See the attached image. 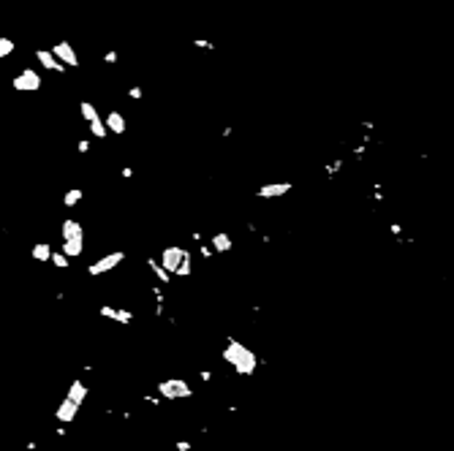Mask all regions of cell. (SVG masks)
<instances>
[{
  "label": "cell",
  "instance_id": "1",
  "mask_svg": "<svg viewBox=\"0 0 454 451\" xmlns=\"http://www.w3.org/2000/svg\"><path fill=\"white\" fill-rule=\"evenodd\" d=\"M220 359H223L226 364H231V370H234L240 378H253L256 370H259V354L256 351H250L242 340L237 337H229V343L223 345V351H220Z\"/></svg>",
  "mask_w": 454,
  "mask_h": 451
},
{
  "label": "cell",
  "instance_id": "2",
  "mask_svg": "<svg viewBox=\"0 0 454 451\" xmlns=\"http://www.w3.org/2000/svg\"><path fill=\"white\" fill-rule=\"evenodd\" d=\"M60 250L68 258H79L85 253V226L77 218H66L60 223Z\"/></svg>",
  "mask_w": 454,
  "mask_h": 451
},
{
  "label": "cell",
  "instance_id": "3",
  "mask_svg": "<svg viewBox=\"0 0 454 451\" xmlns=\"http://www.w3.org/2000/svg\"><path fill=\"white\" fill-rule=\"evenodd\" d=\"M196 391H193V386L188 383L185 378H164L158 383V397H164V400H172V402H177V400H190Z\"/></svg>",
  "mask_w": 454,
  "mask_h": 451
},
{
  "label": "cell",
  "instance_id": "4",
  "mask_svg": "<svg viewBox=\"0 0 454 451\" xmlns=\"http://www.w3.org/2000/svg\"><path fill=\"white\" fill-rule=\"evenodd\" d=\"M188 253L190 250L185 245H166L164 250H161V264L166 267L169 275L177 277V272H180V267H182V261H185V256H188Z\"/></svg>",
  "mask_w": 454,
  "mask_h": 451
},
{
  "label": "cell",
  "instance_id": "5",
  "mask_svg": "<svg viewBox=\"0 0 454 451\" xmlns=\"http://www.w3.org/2000/svg\"><path fill=\"white\" fill-rule=\"evenodd\" d=\"M125 261V253L123 250H114V253H106V256H101L98 261L87 264V275L90 277H98V275H106V272H112L114 267H120V264Z\"/></svg>",
  "mask_w": 454,
  "mask_h": 451
},
{
  "label": "cell",
  "instance_id": "6",
  "mask_svg": "<svg viewBox=\"0 0 454 451\" xmlns=\"http://www.w3.org/2000/svg\"><path fill=\"white\" fill-rule=\"evenodd\" d=\"M98 318H106V321H114V323H120V326H128V323L133 321V313L128 307H112V304H103V307H98Z\"/></svg>",
  "mask_w": 454,
  "mask_h": 451
},
{
  "label": "cell",
  "instance_id": "7",
  "mask_svg": "<svg viewBox=\"0 0 454 451\" xmlns=\"http://www.w3.org/2000/svg\"><path fill=\"white\" fill-rule=\"evenodd\" d=\"M291 188H294V182H267L261 185V188H256V196L259 199H280V196H288Z\"/></svg>",
  "mask_w": 454,
  "mask_h": 451
},
{
  "label": "cell",
  "instance_id": "8",
  "mask_svg": "<svg viewBox=\"0 0 454 451\" xmlns=\"http://www.w3.org/2000/svg\"><path fill=\"white\" fill-rule=\"evenodd\" d=\"M79 408H82V405H77V402H71L68 397H63L60 405L55 408V419L60 421V424H71V421H77Z\"/></svg>",
  "mask_w": 454,
  "mask_h": 451
},
{
  "label": "cell",
  "instance_id": "9",
  "mask_svg": "<svg viewBox=\"0 0 454 451\" xmlns=\"http://www.w3.org/2000/svg\"><path fill=\"white\" fill-rule=\"evenodd\" d=\"M11 87L14 90H38L41 87V76H38L33 68H25L16 79H11Z\"/></svg>",
  "mask_w": 454,
  "mask_h": 451
},
{
  "label": "cell",
  "instance_id": "10",
  "mask_svg": "<svg viewBox=\"0 0 454 451\" xmlns=\"http://www.w3.org/2000/svg\"><path fill=\"white\" fill-rule=\"evenodd\" d=\"M49 52H52V55H55L60 63H63V66H71V68H77V66H79V57H77V52L71 49V44L60 41V44H55V46H52Z\"/></svg>",
  "mask_w": 454,
  "mask_h": 451
},
{
  "label": "cell",
  "instance_id": "11",
  "mask_svg": "<svg viewBox=\"0 0 454 451\" xmlns=\"http://www.w3.org/2000/svg\"><path fill=\"white\" fill-rule=\"evenodd\" d=\"M87 394H90V386H87L82 378L71 380V386H68V391H66V397L71 402H77V405H82V402L87 400Z\"/></svg>",
  "mask_w": 454,
  "mask_h": 451
},
{
  "label": "cell",
  "instance_id": "12",
  "mask_svg": "<svg viewBox=\"0 0 454 451\" xmlns=\"http://www.w3.org/2000/svg\"><path fill=\"white\" fill-rule=\"evenodd\" d=\"M209 245H212L215 253H231L234 250V239L229 236V231H215L209 236Z\"/></svg>",
  "mask_w": 454,
  "mask_h": 451
},
{
  "label": "cell",
  "instance_id": "13",
  "mask_svg": "<svg viewBox=\"0 0 454 451\" xmlns=\"http://www.w3.org/2000/svg\"><path fill=\"white\" fill-rule=\"evenodd\" d=\"M144 264H147V269L153 272V275L158 277V280L164 283V286H169V283H172V277H174V275H169V272H166V267L161 264V258H155V256H147V261H144Z\"/></svg>",
  "mask_w": 454,
  "mask_h": 451
},
{
  "label": "cell",
  "instance_id": "14",
  "mask_svg": "<svg viewBox=\"0 0 454 451\" xmlns=\"http://www.w3.org/2000/svg\"><path fill=\"white\" fill-rule=\"evenodd\" d=\"M30 256H33V261H49V264H52L55 247H52L49 242H36V245L30 247Z\"/></svg>",
  "mask_w": 454,
  "mask_h": 451
},
{
  "label": "cell",
  "instance_id": "15",
  "mask_svg": "<svg viewBox=\"0 0 454 451\" xmlns=\"http://www.w3.org/2000/svg\"><path fill=\"white\" fill-rule=\"evenodd\" d=\"M36 60L41 63L44 68H49V71H66V66H63V63L57 60L52 52H46V49H38V52H36Z\"/></svg>",
  "mask_w": 454,
  "mask_h": 451
},
{
  "label": "cell",
  "instance_id": "16",
  "mask_svg": "<svg viewBox=\"0 0 454 451\" xmlns=\"http://www.w3.org/2000/svg\"><path fill=\"white\" fill-rule=\"evenodd\" d=\"M103 120H106V128L112 131V134H117V136L125 134V117L120 112H109Z\"/></svg>",
  "mask_w": 454,
  "mask_h": 451
},
{
  "label": "cell",
  "instance_id": "17",
  "mask_svg": "<svg viewBox=\"0 0 454 451\" xmlns=\"http://www.w3.org/2000/svg\"><path fill=\"white\" fill-rule=\"evenodd\" d=\"M82 199H85V190L82 188H68L66 193H63V207H66V210H74V207H77Z\"/></svg>",
  "mask_w": 454,
  "mask_h": 451
},
{
  "label": "cell",
  "instance_id": "18",
  "mask_svg": "<svg viewBox=\"0 0 454 451\" xmlns=\"http://www.w3.org/2000/svg\"><path fill=\"white\" fill-rule=\"evenodd\" d=\"M79 112H82V117L87 120V123H95V120L101 117V114L95 112V106H92L90 101H82V106H79Z\"/></svg>",
  "mask_w": 454,
  "mask_h": 451
},
{
  "label": "cell",
  "instance_id": "19",
  "mask_svg": "<svg viewBox=\"0 0 454 451\" xmlns=\"http://www.w3.org/2000/svg\"><path fill=\"white\" fill-rule=\"evenodd\" d=\"M90 134H92V136H98V139H106V134H109V128H106V120H103V117H98L95 123H90Z\"/></svg>",
  "mask_w": 454,
  "mask_h": 451
},
{
  "label": "cell",
  "instance_id": "20",
  "mask_svg": "<svg viewBox=\"0 0 454 451\" xmlns=\"http://www.w3.org/2000/svg\"><path fill=\"white\" fill-rule=\"evenodd\" d=\"M52 264H55V269H68V267H71V258H68L63 250H55V256H52Z\"/></svg>",
  "mask_w": 454,
  "mask_h": 451
},
{
  "label": "cell",
  "instance_id": "21",
  "mask_svg": "<svg viewBox=\"0 0 454 451\" xmlns=\"http://www.w3.org/2000/svg\"><path fill=\"white\" fill-rule=\"evenodd\" d=\"M188 275H193V253L185 256L182 267H180V272H177V277H188Z\"/></svg>",
  "mask_w": 454,
  "mask_h": 451
},
{
  "label": "cell",
  "instance_id": "22",
  "mask_svg": "<svg viewBox=\"0 0 454 451\" xmlns=\"http://www.w3.org/2000/svg\"><path fill=\"white\" fill-rule=\"evenodd\" d=\"M199 253H201V258H204V261H209V258L215 256L212 245H207V242H201V245H199Z\"/></svg>",
  "mask_w": 454,
  "mask_h": 451
},
{
  "label": "cell",
  "instance_id": "23",
  "mask_svg": "<svg viewBox=\"0 0 454 451\" xmlns=\"http://www.w3.org/2000/svg\"><path fill=\"white\" fill-rule=\"evenodd\" d=\"M8 52H14V44H11L8 38H3V41H0V55L5 57V55H8Z\"/></svg>",
  "mask_w": 454,
  "mask_h": 451
},
{
  "label": "cell",
  "instance_id": "24",
  "mask_svg": "<svg viewBox=\"0 0 454 451\" xmlns=\"http://www.w3.org/2000/svg\"><path fill=\"white\" fill-rule=\"evenodd\" d=\"M340 169H343V160H340V158H337V160H335V163H329V166H327V174L332 177V174H337V171H340Z\"/></svg>",
  "mask_w": 454,
  "mask_h": 451
},
{
  "label": "cell",
  "instance_id": "25",
  "mask_svg": "<svg viewBox=\"0 0 454 451\" xmlns=\"http://www.w3.org/2000/svg\"><path fill=\"white\" fill-rule=\"evenodd\" d=\"M153 297L158 304H164V291H161V286H153Z\"/></svg>",
  "mask_w": 454,
  "mask_h": 451
},
{
  "label": "cell",
  "instance_id": "26",
  "mask_svg": "<svg viewBox=\"0 0 454 451\" xmlns=\"http://www.w3.org/2000/svg\"><path fill=\"white\" fill-rule=\"evenodd\" d=\"M77 150H79L82 155H85V152H90V142H87V139H82V142H77Z\"/></svg>",
  "mask_w": 454,
  "mask_h": 451
},
{
  "label": "cell",
  "instance_id": "27",
  "mask_svg": "<svg viewBox=\"0 0 454 451\" xmlns=\"http://www.w3.org/2000/svg\"><path fill=\"white\" fill-rule=\"evenodd\" d=\"M144 402H150V405H161V402H164V397H155V394H147V397H144Z\"/></svg>",
  "mask_w": 454,
  "mask_h": 451
},
{
  "label": "cell",
  "instance_id": "28",
  "mask_svg": "<svg viewBox=\"0 0 454 451\" xmlns=\"http://www.w3.org/2000/svg\"><path fill=\"white\" fill-rule=\"evenodd\" d=\"M389 231H392V234L397 236V239L403 236V226H400V223H392V226H389Z\"/></svg>",
  "mask_w": 454,
  "mask_h": 451
},
{
  "label": "cell",
  "instance_id": "29",
  "mask_svg": "<svg viewBox=\"0 0 454 451\" xmlns=\"http://www.w3.org/2000/svg\"><path fill=\"white\" fill-rule=\"evenodd\" d=\"M174 449H177V451H190V441H177V443H174Z\"/></svg>",
  "mask_w": 454,
  "mask_h": 451
},
{
  "label": "cell",
  "instance_id": "30",
  "mask_svg": "<svg viewBox=\"0 0 454 451\" xmlns=\"http://www.w3.org/2000/svg\"><path fill=\"white\" fill-rule=\"evenodd\" d=\"M199 380L209 383V380H212V370H201V373H199Z\"/></svg>",
  "mask_w": 454,
  "mask_h": 451
},
{
  "label": "cell",
  "instance_id": "31",
  "mask_svg": "<svg viewBox=\"0 0 454 451\" xmlns=\"http://www.w3.org/2000/svg\"><path fill=\"white\" fill-rule=\"evenodd\" d=\"M128 95H131L133 101H139V98H142V87H131V92H128Z\"/></svg>",
  "mask_w": 454,
  "mask_h": 451
},
{
  "label": "cell",
  "instance_id": "32",
  "mask_svg": "<svg viewBox=\"0 0 454 451\" xmlns=\"http://www.w3.org/2000/svg\"><path fill=\"white\" fill-rule=\"evenodd\" d=\"M120 174H123L125 180H131V177H133V169H131V166H123V169H120Z\"/></svg>",
  "mask_w": 454,
  "mask_h": 451
},
{
  "label": "cell",
  "instance_id": "33",
  "mask_svg": "<svg viewBox=\"0 0 454 451\" xmlns=\"http://www.w3.org/2000/svg\"><path fill=\"white\" fill-rule=\"evenodd\" d=\"M66 432H68L66 427H55V435H57V438H66Z\"/></svg>",
  "mask_w": 454,
  "mask_h": 451
}]
</instances>
